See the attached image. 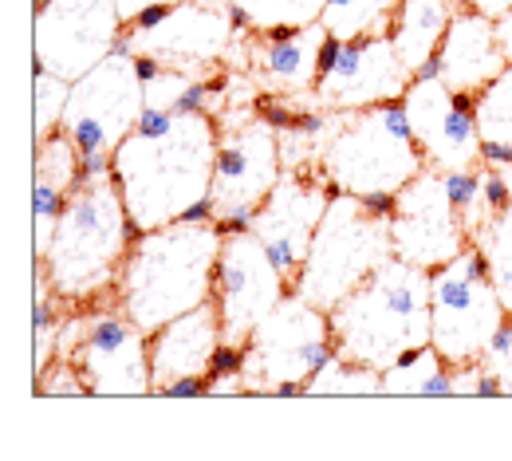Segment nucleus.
Segmentation results:
<instances>
[{"instance_id":"nucleus-17","label":"nucleus","mask_w":512,"mask_h":461,"mask_svg":"<svg viewBox=\"0 0 512 461\" xmlns=\"http://www.w3.org/2000/svg\"><path fill=\"white\" fill-rule=\"evenodd\" d=\"M414 83L390 36L343 40L335 67L316 83V103L327 111H367L379 103H398Z\"/></svg>"},{"instance_id":"nucleus-7","label":"nucleus","mask_w":512,"mask_h":461,"mask_svg":"<svg viewBox=\"0 0 512 461\" xmlns=\"http://www.w3.org/2000/svg\"><path fill=\"white\" fill-rule=\"evenodd\" d=\"M509 320L485 253L469 241L453 261L430 272V343L453 367L481 363L489 339Z\"/></svg>"},{"instance_id":"nucleus-25","label":"nucleus","mask_w":512,"mask_h":461,"mask_svg":"<svg viewBox=\"0 0 512 461\" xmlns=\"http://www.w3.org/2000/svg\"><path fill=\"white\" fill-rule=\"evenodd\" d=\"M473 245L485 253V261H489V280H493V288H497L505 312L512 316V201L505 209L489 213V217L477 225Z\"/></svg>"},{"instance_id":"nucleus-10","label":"nucleus","mask_w":512,"mask_h":461,"mask_svg":"<svg viewBox=\"0 0 512 461\" xmlns=\"http://www.w3.org/2000/svg\"><path fill=\"white\" fill-rule=\"evenodd\" d=\"M142 115H146V83L138 79L134 48L123 32L103 64L71 83L60 131L79 146V154H115L119 142L142 123Z\"/></svg>"},{"instance_id":"nucleus-8","label":"nucleus","mask_w":512,"mask_h":461,"mask_svg":"<svg viewBox=\"0 0 512 461\" xmlns=\"http://www.w3.org/2000/svg\"><path fill=\"white\" fill-rule=\"evenodd\" d=\"M245 359V387L249 395H276L280 387H304L339 355L331 316L308 304L304 296L288 292L249 335Z\"/></svg>"},{"instance_id":"nucleus-30","label":"nucleus","mask_w":512,"mask_h":461,"mask_svg":"<svg viewBox=\"0 0 512 461\" xmlns=\"http://www.w3.org/2000/svg\"><path fill=\"white\" fill-rule=\"evenodd\" d=\"M32 288H36V351H32V367H36V379H44L48 375V367H52V355H56V339H60V324H56V308H52V280H48V272L36 264V280H32Z\"/></svg>"},{"instance_id":"nucleus-15","label":"nucleus","mask_w":512,"mask_h":461,"mask_svg":"<svg viewBox=\"0 0 512 461\" xmlns=\"http://www.w3.org/2000/svg\"><path fill=\"white\" fill-rule=\"evenodd\" d=\"M473 99L465 91H453L442 79H414L402 95L410 131L418 138L426 162L442 174L453 170H481V131L473 119Z\"/></svg>"},{"instance_id":"nucleus-3","label":"nucleus","mask_w":512,"mask_h":461,"mask_svg":"<svg viewBox=\"0 0 512 461\" xmlns=\"http://www.w3.org/2000/svg\"><path fill=\"white\" fill-rule=\"evenodd\" d=\"M130 245H134V229L119 182L115 178L79 182L67 198L44 261L36 264L48 272L60 300L87 304L99 300L103 292H115Z\"/></svg>"},{"instance_id":"nucleus-22","label":"nucleus","mask_w":512,"mask_h":461,"mask_svg":"<svg viewBox=\"0 0 512 461\" xmlns=\"http://www.w3.org/2000/svg\"><path fill=\"white\" fill-rule=\"evenodd\" d=\"M453 8H457V0H402V8L394 12L390 40H394L402 64L414 75L438 56L449 20H453Z\"/></svg>"},{"instance_id":"nucleus-12","label":"nucleus","mask_w":512,"mask_h":461,"mask_svg":"<svg viewBox=\"0 0 512 461\" xmlns=\"http://www.w3.org/2000/svg\"><path fill=\"white\" fill-rule=\"evenodd\" d=\"M127 32L119 0H36L32 52L36 67L79 79L99 67Z\"/></svg>"},{"instance_id":"nucleus-24","label":"nucleus","mask_w":512,"mask_h":461,"mask_svg":"<svg viewBox=\"0 0 512 461\" xmlns=\"http://www.w3.org/2000/svg\"><path fill=\"white\" fill-rule=\"evenodd\" d=\"M402 0H327L323 28L335 40H359V36H390L394 12Z\"/></svg>"},{"instance_id":"nucleus-29","label":"nucleus","mask_w":512,"mask_h":461,"mask_svg":"<svg viewBox=\"0 0 512 461\" xmlns=\"http://www.w3.org/2000/svg\"><path fill=\"white\" fill-rule=\"evenodd\" d=\"M67 99H71V79L48 71V67H36V123H32V138L44 142L48 134H56L64 127V111H67Z\"/></svg>"},{"instance_id":"nucleus-23","label":"nucleus","mask_w":512,"mask_h":461,"mask_svg":"<svg viewBox=\"0 0 512 461\" xmlns=\"http://www.w3.org/2000/svg\"><path fill=\"white\" fill-rule=\"evenodd\" d=\"M383 395H414V398H449L457 395V367L442 359L434 343H422L406 351L398 363L383 371Z\"/></svg>"},{"instance_id":"nucleus-13","label":"nucleus","mask_w":512,"mask_h":461,"mask_svg":"<svg viewBox=\"0 0 512 461\" xmlns=\"http://www.w3.org/2000/svg\"><path fill=\"white\" fill-rule=\"evenodd\" d=\"M288 292H292V276L276 264L253 229L225 233L217 257V284H213V304L221 312L225 343H249L256 324Z\"/></svg>"},{"instance_id":"nucleus-14","label":"nucleus","mask_w":512,"mask_h":461,"mask_svg":"<svg viewBox=\"0 0 512 461\" xmlns=\"http://www.w3.org/2000/svg\"><path fill=\"white\" fill-rule=\"evenodd\" d=\"M390 233H394V257L418 264L426 272L453 261L473 241L461 213L449 201L446 174L434 166H426L406 190H398Z\"/></svg>"},{"instance_id":"nucleus-9","label":"nucleus","mask_w":512,"mask_h":461,"mask_svg":"<svg viewBox=\"0 0 512 461\" xmlns=\"http://www.w3.org/2000/svg\"><path fill=\"white\" fill-rule=\"evenodd\" d=\"M60 351L75 363L87 391L95 398H146L154 395L150 375V335L127 312L95 308L87 316H71L60 328Z\"/></svg>"},{"instance_id":"nucleus-28","label":"nucleus","mask_w":512,"mask_h":461,"mask_svg":"<svg viewBox=\"0 0 512 461\" xmlns=\"http://www.w3.org/2000/svg\"><path fill=\"white\" fill-rule=\"evenodd\" d=\"M308 395H383V371L335 355L308 383Z\"/></svg>"},{"instance_id":"nucleus-21","label":"nucleus","mask_w":512,"mask_h":461,"mask_svg":"<svg viewBox=\"0 0 512 461\" xmlns=\"http://www.w3.org/2000/svg\"><path fill=\"white\" fill-rule=\"evenodd\" d=\"M438 64H442L446 87L477 95L485 83H493L509 67L501 44H497V20H489L485 12L469 8V4H457L446 28V40L438 48Z\"/></svg>"},{"instance_id":"nucleus-35","label":"nucleus","mask_w":512,"mask_h":461,"mask_svg":"<svg viewBox=\"0 0 512 461\" xmlns=\"http://www.w3.org/2000/svg\"><path fill=\"white\" fill-rule=\"evenodd\" d=\"M154 4H182V0H119V12H123V20H134L142 8H154Z\"/></svg>"},{"instance_id":"nucleus-27","label":"nucleus","mask_w":512,"mask_h":461,"mask_svg":"<svg viewBox=\"0 0 512 461\" xmlns=\"http://www.w3.org/2000/svg\"><path fill=\"white\" fill-rule=\"evenodd\" d=\"M256 32H268V28H308V24H320L327 0H233Z\"/></svg>"},{"instance_id":"nucleus-36","label":"nucleus","mask_w":512,"mask_h":461,"mask_svg":"<svg viewBox=\"0 0 512 461\" xmlns=\"http://www.w3.org/2000/svg\"><path fill=\"white\" fill-rule=\"evenodd\" d=\"M497 44H501L505 60L512 64V12H505V16L497 20Z\"/></svg>"},{"instance_id":"nucleus-31","label":"nucleus","mask_w":512,"mask_h":461,"mask_svg":"<svg viewBox=\"0 0 512 461\" xmlns=\"http://www.w3.org/2000/svg\"><path fill=\"white\" fill-rule=\"evenodd\" d=\"M481 367L501 383V391L512 395V316L501 324V331L489 339L485 355H481Z\"/></svg>"},{"instance_id":"nucleus-4","label":"nucleus","mask_w":512,"mask_h":461,"mask_svg":"<svg viewBox=\"0 0 512 461\" xmlns=\"http://www.w3.org/2000/svg\"><path fill=\"white\" fill-rule=\"evenodd\" d=\"M327 316L343 359L386 371L406 351L430 343V272L390 257Z\"/></svg>"},{"instance_id":"nucleus-6","label":"nucleus","mask_w":512,"mask_h":461,"mask_svg":"<svg viewBox=\"0 0 512 461\" xmlns=\"http://www.w3.org/2000/svg\"><path fill=\"white\" fill-rule=\"evenodd\" d=\"M390 257H394L390 217L371 213L367 201L355 194H335L312 237L308 257L292 276V292L331 312Z\"/></svg>"},{"instance_id":"nucleus-2","label":"nucleus","mask_w":512,"mask_h":461,"mask_svg":"<svg viewBox=\"0 0 512 461\" xmlns=\"http://www.w3.org/2000/svg\"><path fill=\"white\" fill-rule=\"evenodd\" d=\"M221 241L225 233L217 221H174L134 237L115 284V304L146 335L209 304Z\"/></svg>"},{"instance_id":"nucleus-26","label":"nucleus","mask_w":512,"mask_h":461,"mask_svg":"<svg viewBox=\"0 0 512 461\" xmlns=\"http://www.w3.org/2000/svg\"><path fill=\"white\" fill-rule=\"evenodd\" d=\"M473 119H477V131L481 142H501L512 146V64L477 91L473 99Z\"/></svg>"},{"instance_id":"nucleus-33","label":"nucleus","mask_w":512,"mask_h":461,"mask_svg":"<svg viewBox=\"0 0 512 461\" xmlns=\"http://www.w3.org/2000/svg\"><path fill=\"white\" fill-rule=\"evenodd\" d=\"M197 395H209V379H178L170 383L162 398H197Z\"/></svg>"},{"instance_id":"nucleus-16","label":"nucleus","mask_w":512,"mask_h":461,"mask_svg":"<svg viewBox=\"0 0 512 461\" xmlns=\"http://www.w3.org/2000/svg\"><path fill=\"white\" fill-rule=\"evenodd\" d=\"M335 194H343V190L327 174H312L304 166V170H284L280 182L272 186V194L260 201L253 233L268 245V253L288 276L300 272Z\"/></svg>"},{"instance_id":"nucleus-11","label":"nucleus","mask_w":512,"mask_h":461,"mask_svg":"<svg viewBox=\"0 0 512 461\" xmlns=\"http://www.w3.org/2000/svg\"><path fill=\"white\" fill-rule=\"evenodd\" d=\"M280 174H284L280 131L260 111L229 115V123H221L217 170H213V205L221 233L253 229L256 209L272 194Z\"/></svg>"},{"instance_id":"nucleus-18","label":"nucleus","mask_w":512,"mask_h":461,"mask_svg":"<svg viewBox=\"0 0 512 461\" xmlns=\"http://www.w3.org/2000/svg\"><path fill=\"white\" fill-rule=\"evenodd\" d=\"M237 28L229 8H213L205 0H182L170 4L166 16L150 28H127V40L134 52L158 56L166 67H190V71H209L221 56L233 52Z\"/></svg>"},{"instance_id":"nucleus-1","label":"nucleus","mask_w":512,"mask_h":461,"mask_svg":"<svg viewBox=\"0 0 512 461\" xmlns=\"http://www.w3.org/2000/svg\"><path fill=\"white\" fill-rule=\"evenodd\" d=\"M221 123L209 111H154L111 154V178L127 201L134 237L174 225L213 194Z\"/></svg>"},{"instance_id":"nucleus-34","label":"nucleus","mask_w":512,"mask_h":461,"mask_svg":"<svg viewBox=\"0 0 512 461\" xmlns=\"http://www.w3.org/2000/svg\"><path fill=\"white\" fill-rule=\"evenodd\" d=\"M457 4H469V8L485 12L489 20H501L505 12H512V0H457Z\"/></svg>"},{"instance_id":"nucleus-5","label":"nucleus","mask_w":512,"mask_h":461,"mask_svg":"<svg viewBox=\"0 0 512 461\" xmlns=\"http://www.w3.org/2000/svg\"><path fill=\"white\" fill-rule=\"evenodd\" d=\"M323 174L355 198L398 194L430 162L406 119V103H379L367 111H335V127L323 142Z\"/></svg>"},{"instance_id":"nucleus-32","label":"nucleus","mask_w":512,"mask_h":461,"mask_svg":"<svg viewBox=\"0 0 512 461\" xmlns=\"http://www.w3.org/2000/svg\"><path fill=\"white\" fill-rule=\"evenodd\" d=\"M36 395H91V391L75 371V363L64 359V363H52L44 379H36Z\"/></svg>"},{"instance_id":"nucleus-20","label":"nucleus","mask_w":512,"mask_h":461,"mask_svg":"<svg viewBox=\"0 0 512 461\" xmlns=\"http://www.w3.org/2000/svg\"><path fill=\"white\" fill-rule=\"evenodd\" d=\"M221 343H225V328H221V312L213 300L154 331L150 335L154 395H162L178 379H209Z\"/></svg>"},{"instance_id":"nucleus-19","label":"nucleus","mask_w":512,"mask_h":461,"mask_svg":"<svg viewBox=\"0 0 512 461\" xmlns=\"http://www.w3.org/2000/svg\"><path fill=\"white\" fill-rule=\"evenodd\" d=\"M323 44H327L323 24L256 32L253 48H249V67H253L256 83L268 95L300 103V95L316 91V83H320Z\"/></svg>"}]
</instances>
